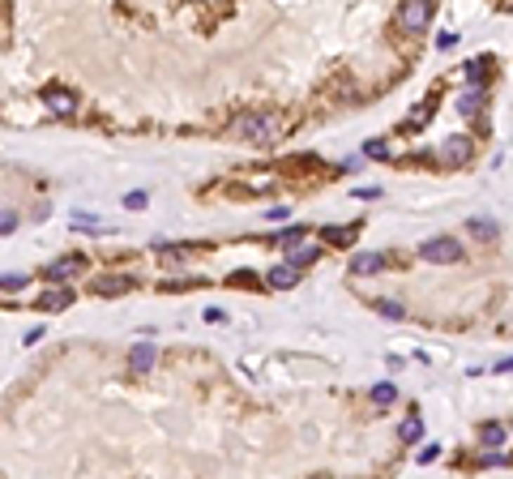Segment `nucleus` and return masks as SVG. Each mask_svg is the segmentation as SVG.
I'll return each mask as SVG.
<instances>
[{
  "instance_id": "obj_2",
  "label": "nucleus",
  "mask_w": 513,
  "mask_h": 479,
  "mask_svg": "<svg viewBox=\"0 0 513 479\" xmlns=\"http://www.w3.org/2000/svg\"><path fill=\"white\" fill-rule=\"evenodd\" d=\"M420 257L432 261V265H453V261H462V240H457V236L424 240V244H420Z\"/></svg>"
},
{
  "instance_id": "obj_18",
  "label": "nucleus",
  "mask_w": 513,
  "mask_h": 479,
  "mask_svg": "<svg viewBox=\"0 0 513 479\" xmlns=\"http://www.w3.org/2000/svg\"><path fill=\"white\" fill-rule=\"evenodd\" d=\"M304 236H308V227H287V231L274 236V244L278 248H295V244H304Z\"/></svg>"
},
{
  "instance_id": "obj_27",
  "label": "nucleus",
  "mask_w": 513,
  "mask_h": 479,
  "mask_svg": "<svg viewBox=\"0 0 513 479\" xmlns=\"http://www.w3.org/2000/svg\"><path fill=\"white\" fill-rule=\"evenodd\" d=\"M415 458H420V462H436V458H441V445H424Z\"/></svg>"
},
{
  "instance_id": "obj_28",
  "label": "nucleus",
  "mask_w": 513,
  "mask_h": 479,
  "mask_svg": "<svg viewBox=\"0 0 513 479\" xmlns=\"http://www.w3.org/2000/svg\"><path fill=\"white\" fill-rule=\"evenodd\" d=\"M453 43H457V34H453V30H445V34H441V39H436V47H441V51H449V47H453Z\"/></svg>"
},
{
  "instance_id": "obj_1",
  "label": "nucleus",
  "mask_w": 513,
  "mask_h": 479,
  "mask_svg": "<svg viewBox=\"0 0 513 479\" xmlns=\"http://www.w3.org/2000/svg\"><path fill=\"white\" fill-rule=\"evenodd\" d=\"M231 133H235L240 141H252V146H270L274 133H278V124H274V116H240V120L231 124Z\"/></svg>"
},
{
  "instance_id": "obj_3",
  "label": "nucleus",
  "mask_w": 513,
  "mask_h": 479,
  "mask_svg": "<svg viewBox=\"0 0 513 479\" xmlns=\"http://www.w3.org/2000/svg\"><path fill=\"white\" fill-rule=\"evenodd\" d=\"M398 22L410 34H424L428 22H432V0H402V5H398Z\"/></svg>"
},
{
  "instance_id": "obj_11",
  "label": "nucleus",
  "mask_w": 513,
  "mask_h": 479,
  "mask_svg": "<svg viewBox=\"0 0 513 479\" xmlns=\"http://www.w3.org/2000/svg\"><path fill=\"white\" fill-rule=\"evenodd\" d=\"M457 112H462V120H475L483 112V86H471L467 94H462L457 98Z\"/></svg>"
},
{
  "instance_id": "obj_14",
  "label": "nucleus",
  "mask_w": 513,
  "mask_h": 479,
  "mask_svg": "<svg viewBox=\"0 0 513 479\" xmlns=\"http://www.w3.org/2000/svg\"><path fill=\"white\" fill-rule=\"evenodd\" d=\"M479 441H483V449H500L505 445V423H483Z\"/></svg>"
},
{
  "instance_id": "obj_15",
  "label": "nucleus",
  "mask_w": 513,
  "mask_h": 479,
  "mask_svg": "<svg viewBox=\"0 0 513 479\" xmlns=\"http://www.w3.org/2000/svg\"><path fill=\"white\" fill-rule=\"evenodd\" d=\"M154 257H159L163 265H180L188 257V248H180V244H154Z\"/></svg>"
},
{
  "instance_id": "obj_10",
  "label": "nucleus",
  "mask_w": 513,
  "mask_h": 479,
  "mask_svg": "<svg viewBox=\"0 0 513 479\" xmlns=\"http://www.w3.org/2000/svg\"><path fill=\"white\" fill-rule=\"evenodd\" d=\"M69 304H73V291H69V287H60V283H56V287H47V291L39 295V308H43V312H60V308H69Z\"/></svg>"
},
{
  "instance_id": "obj_19",
  "label": "nucleus",
  "mask_w": 513,
  "mask_h": 479,
  "mask_svg": "<svg viewBox=\"0 0 513 479\" xmlns=\"http://www.w3.org/2000/svg\"><path fill=\"white\" fill-rule=\"evenodd\" d=\"M325 236H330V244H338V248H346V244H355V236H359V227H325Z\"/></svg>"
},
{
  "instance_id": "obj_24",
  "label": "nucleus",
  "mask_w": 513,
  "mask_h": 479,
  "mask_svg": "<svg viewBox=\"0 0 513 479\" xmlns=\"http://www.w3.org/2000/svg\"><path fill=\"white\" fill-rule=\"evenodd\" d=\"M364 154H368V158H389V141H381V137H377V141H368V146H364Z\"/></svg>"
},
{
  "instance_id": "obj_23",
  "label": "nucleus",
  "mask_w": 513,
  "mask_h": 479,
  "mask_svg": "<svg viewBox=\"0 0 513 479\" xmlns=\"http://www.w3.org/2000/svg\"><path fill=\"white\" fill-rule=\"evenodd\" d=\"M18 231V210H0V236Z\"/></svg>"
},
{
  "instance_id": "obj_20",
  "label": "nucleus",
  "mask_w": 513,
  "mask_h": 479,
  "mask_svg": "<svg viewBox=\"0 0 513 479\" xmlns=\"http://www.w3.org/2000/svg\"><path fill=\"white\" fill-rule=\"evenodd\" d=\"M372 402H377V407H389V402H398V385H394V381H381V385H372Z\"/></svg>"
},
{
  "instance_id": "obj_8",
  "label": "nucleus",
  "mask_w": 513,
  "mask_h": 479,
  "mask_svg": "<svg viewBox=\"0 0 513 479\" xmlns=\"http://www.w3.org/2000/svg\"><path fill=\"white\" fill-rule=\"evenodd\" d=\"M385 270V253H355L351 257V274L355 279H368V274H381Z\"/></svg>"
},
{
  "instance_id": "obj_12",
  "label": "nucleus",
  "mask_w": 513,
  "mask_h": 479,
  "mask_svg": "<svg viewBox=\"0 0 513 479\" xmlns=\"http://www.w3.org/2000/svg\"><path fill=\"white\" fill-rule=\"evenodd\" d=\"M274 291H291L295 283H299V270H295V265L287 261V265H274V270H270V279H266Z\"/></svg>"
},
{
  "instance_id": "obj_25",
  "label": "nucleus",
  "mask_w": 513,
  "mask_h": 479,
  "mask_svg": "<svg viewBox=\"0 0 513 479\" xmlns=\"http://www.w3.org/2000/svg\"><path fill=\"white\" fill-rule=\"evenodd\" d=\"M26 287V274H5L0 279V291H22Z\"/></svg>"
},
{
  "instance_id": "obj_29",
  "label": "nucleus",
  "mask_w": 513,
  "mask_h": 479,
  "mask_svg": "<svg viewBox=\"0 0 513 479\" xmlns=\"http://www.w3.org/2000/svg\"><path fill=\"white\" fill-rule=\"evenodd\" d=\"M496 372H513V355H505V359H496Z\"/></svg>"
},
{
  "instance_id": "obj_13",
  "label": "nucleus",
  "mask_w": 513,
  "mask_h": 479,
  "mask_svg": "<svg viewBox=\"0 0 513 479\" xmlns=\"http://www.w3.org/2000/svg\"><path fill=\"white\" fill-rule=\"evenodd\" d=\"M398 441H406V445H415V441H424V419L410 411L402 423H398Z\"/></svg>"
},
{
  "instance_id": "obj_7",
  "label": "nucleus",
  "mask_w": 513,
  "mask_h": 479,
  "mask_svg": "<svg viewBox=\"0 0 513 479\" xmlns=\"http://www.w3.org/2000/svg\"><path fill=\"white\" fill-rule=\"evenodd\" d=\"M77 270H90V265H86L82 253H69V257H60V261H51L43 274H47V283H65V279H73Z\"/></svg>"
},
{
  "instance_id": "obj_9",
  "label": "nucleus",
  "mask_w": 513,
  "mask_h": 479,
  "mask_svg": "<svg viewBox=\"0 0 513 479\" xmlns=\"http://www.w3.org/2000/svg\"><path fill=\"white\" fill-rule=\"evenodd\" d=\"M90 291H94V295H124V291H133V279L103 274V279H90Z\"/></svg>"
},
{
  "instance_id": "obj_5",
  "label": "nucleus",
  "mask_w": 513,
  "mask_h": 479,
  "mask_svg": "<svg viewBox=\"0 0 513 479\" xmlns=\"http://www.w3.org/2000/svg\"><path fill=\"white\" fill-rule=\"evenodd\" d=\"M154 364H159V347H154L150 338L133 343V351H129V372H137V377H145V372H154Z\"/></svg>"
},
{
  "instance_id": "obj_22",
  "label": "nucleus",
  "mask_w": 513,
  "mask_h": 479,
  "mask_svg": "<svg viewBox=\"0 0 513 479\" xmlns=\"http://www.w3.org/2000/svg\"><path fill=\"white\" fill-rule=\"evenodd\" d=\"M467 231H471V236H479V240H492V236H496V223H492V219H471V223H467Z\"/></svg>"
},
{
  "instance_id": "obj_17",
  "label": "nucleus",
  "mask_w": 513,
  "mask_h": 479,
  "mask_svg": "<svg viewBox=\"0 0 513 479\" xmlns=\"http://www.w3.org/2000/svg\"><path fill=\"white\" fill-rule=\"evenodd\" d=\"M488 65H492L488 56H475V60H467V82H471V86H483V77H488Z\"/></svg>"
},
{
  "instance_id": "obj_26",
  "label": "nucleus",
  "mask_w": 513,
  "mask_h": 479,
  "mask_svg": "<svg viewBox=\"0 0 513 479\" xmlns=\"http://www.w3.org/2000/svg\"><path fill=\"white\" fill-rule=\"evenodd\" d=\"M145 201H150V197H145L141 189H133V193L124 197V205H129V210H145Z\"/></svg>"
},
{
  "instance_id": "obj_21",
  "label": "nucleus",
  "mask_w": 513,
  "mask_h": 479,
  "mask_svg": "<svg viewBox=\"0 0 513 479\" xmlns=\"http://www.w3.org/2000/svg\"><path fill=\"white\" fill-rule=\"evenodd\" d=\"M377 312L389 317V321H402V317H406V304H398V300H377Z\"/></svg>"
},
{
  "instance_id": "obj_16",
  "label": "nucleus",
  "mask_w": 513,
  "mask_h": 479,
  "mask_svg": "<svg viewBox=\"0 0 513 479\" xmlns=\"http://www.w3.org/2000/svg\"><path fill=\"white\" fill-rule=\"evenodd\" d=\"M287 253H291V265H295V270H299V265H313V261L321 257V248H313V244H308V248L295 244V248H287Z\"/></svg>"
},
{
  "instance_id": "obj_30",
  "label": "nucleus",
  "mask_w": 513,
  "mask_h": 479,
  "mask_svg": "<svg viewBox=\"0 0 513 479\" xmlns=\"http://www.w3.org/2000/svg\"><path fill=\"white\" fill-rule=\"evenodd\" d=\"M500 9H505V13H513V0H500Z\"/></svg>"
},
{
  "instance_id": "obj_31",
  "label": "nucleus",
  "mask_w": 513,
  "mask_h": 479,
  "mask_svg": "<svg viewBox=\"0 0 513 479\" xmlns=\"http://www.w3.org/2000/svg\"><path fill=\"white\" fill-rule=\"evenodd\" d=\"M432 5H436V0H432Z\"/></svg>"
},
{
  "instance_id": "obj_6",
  "label": "nucleus",
  "mask_w": 513,
  "mask_h": 479,
  "mask_svg": "<svg viewBox=\"0 0 513 479\" xmlns=\"http://www.w3.org/2000/svg\"><path fill=\"white\" fill-rule=\"evenodd\" d=\"M43 103H47L51 116H73V112H77V94L65 90V86H47V90H43Z\"/></svg>"
},
{
  "instance_id": "obj_4",
  "label": "nucleus",
  "mask_w": 513,
  "mask_h": 479,
  "mask_svg": "<svg viewBox=\"0 0 513 479\" xmlns=\"http://www.w3.org/2000/svg\"><path fill=\"white\" fill-rule=\"evenodd\" d=\"M471 154H475L471 137H462V133H453V137H445V146H441V163H445V167H462V163H467Z\"/></svg>"
}]
</instances>
